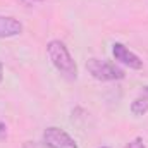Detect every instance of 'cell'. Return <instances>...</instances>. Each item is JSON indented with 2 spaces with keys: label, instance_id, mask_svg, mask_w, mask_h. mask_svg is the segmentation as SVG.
<instances>
[{
  "label": "cell",
  "instance_id": "12",
  "mask_svg": "<svg viewBox=\"0 0 148 148\" xmlns=\"http://www.w3.org/2000/svg\"><path fill=\"white\" fill-rule=\"evenodd\" d=\"M103 148H105V147H103Z\"/></svg>",
  "mask_w": 148,
  "mask_h": 148
},
{
  "label": "cell",
  "instance_id": "9",
  "mask_svg": "<svg viewBox=\"0 0 148 148\" xmlns=\"http://www.w3.org/2000/svg\"><path fill=\"white\" fill-rule=\"evenodd\" d=\"M5 136H7V127L3 122H0V140H3Z\"/></svg>",
  "mask_w": 148,
  "mask_h": 148
},
{
  "label": "cell",
  "instance_id": "3",
  "mask_svg": "<svg viewBox=\"0 0 148 148\" xmlns=\"http://www.w3.org/2000/svg\"><path fill=\"white\" fill-rule=\"evenodd\" d=\"M48 148H77L74 138L66 133L64 129L57 126H50L43 131V140H41Z\"/></svg>",
  "mask_w": 148,
  "mask_h": 148
},
{
  "label": "cell",
  "instance_id": "1",
  "mask_svg": "<svg viewBox=\"0 0 148 148\" xmlns=\"http://www.w3.org/2000/svg\"><path fill=\"white\" fill-rule=\"evenodd\" d=\"M47 55L52 62V66L62 74L66 79L76 81L77 79V64L73 59L69 48L60 40H50L47 43Z\"/></svg>",
  "mask_w": 148,
  "mask_h": 148
},
{
  "label": "cell",
  "instance_id": "11",
  "mask_svg": "<svg viewBox=\"0 0 148 148\" xmlns=\"http://www.w3.org/2000/svg\"><path fill=\"white\" fill-rule=\"evenodd\" d=\"M35 2H43V0H35Z\"/></svg>",
  "mask_w": 148,
  "mask_h": 148
},
{
  "label": "cell",
  "instance_id": "8",
  "mask_svg": "<svg viewBox=\"0 0 148 148\" xmlns=\"http://www.w3.org/2000/svg\"><path fill=\"white\" fill-rule=\"evenodd\" d=\"M23 148H48L43 141L41 143H38V141H26L24 145H23Z\"/></svg>",
  "mask_w": 148,
  "mask_h": 148
},
{
  "label": "cell",
  "instance_id": "5",
  "mask_svg": "<svg viewBox=\"0 0 148 148\" xmlns=\"http://www.w3.org/2000/svg\"><path fill=\"white\" fill-rule=\"evenodd\" d=\"M23 33V23L12 16H0V38L19 36Z\"/></svg>",
  "mask_w": 148,
  "mask_h": 148
},
{
  "label": "cell",
  "instance_id": "10",
  "mask_svg": "<svg viewBox=\"0 0 148 148\" xmlns=\"http://www.w3.org/2000/svg\"><path fill=\"white\" fill-rule=\"evenodd\" d=\"M3 81V64L0 62V83Z\"/></svg>",
  "mask_w": 148,
  "mask_h": 148
},
{
  "label": "cell",
  "instance_id": "2",
  "mask_svg": "<svg viewBox=\"0 0 148 148\" xmlns=\"http://www.w3.org/2000/svg\"><path fill=\"white\" fill-rule=\"evenodd\" d=\"M86 71L91 74L97 81H102V83H109V81H121L126 77V73L112 64L109 60H102V59H88L86 60Z\"/></svg>",
  "mask_w": 148,
  "mask_h": 148
},
{
  "label": "cell",
  "instance_id": "6",
  "mask_svg": "<svg viewBox=\"0 0 148 148\" xmlns=\"http://www.w3.org/2000/svg\"><path fill=\"white\" fill-rule=\"evenodd\" d=\"M129 110H131L133 115H136V117H141V115H145L148 112V84L141 88V93L131 102Z\"/></svg>",
  "mask_w": 148,
  "mask_h": 148
},
{
  "label": "cell",
  "instance_id": "7",
  "mask_svg": "<svg viewBox=\"0 0 148 148\" xmlns=\"http://www.w3.org/2000/svg\"><path fill=\"white\" fill-rule=\"evenodd\" d=\"M124 148H147V145H145L143 138H134V140H131Z\"/></svg>",
  "mask_w": 148,
  "mask_h": 148
},
{
  "label": "cell",
  "instance_id": "4",
  "mask_svg": "<svg viewBox=\"0 0 148 148\" xmlns=\"http://www.w3.org/2000/svg\"><path fill=\"white\" fill-rule=\"evenodd\" d=\"M112 55L119 64H122V66H126L129 69H134V71L143 69V60L122 43H114L112 45Z\"/></svg>",
  "mask_w": 148,
  "mask_h": 148
}]
</instances>
